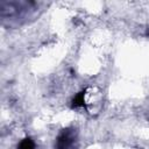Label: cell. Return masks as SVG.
I'll return each mask as SVG.
<instances>
[{
  "label": "cell",
  "mask_w": 149,
  "mask_h": 149,
  "mask_svg": "<svg viewBox=\"0 0 149 149\" xmlns=\"http://www.w3.org/2000/svg\"><path fill=\"white\" fill-rule=\"evenodd\" d=\"M85 105V91L79 92L72 100V107H81Z\"/></svg>",
  "instance_id": "cell-2"
},
{
  "label": "cell",
  "mask_w": 149,
  "mask_h": 149,
  "mask_svg": "<svg viewBox=\"0 0 149 149\" xmlns=\"http://www.w3.org/2000/svg\"><path fill=\"white\" fill-rule=\"evenodd\" d=\"M74 141H76V135L73 130L65 129L59 134L57 139L56 149H70L74 144Z\"/></svg>",
  "instance_id": "cell-1"
},
{
  "label": "cell",
  "mask_w": 149,
  "mask_h": 149,
  "mask_svg": "<svg viewBox=\"0 0 149 149\" xmlns=\"http://www.w3.org/2000/svg\"><path fill=\"white\" fill-rule=\"evenodd\" d=\"M17 149H35V144L30 139H24L20 142Z\"/></svg>",
  "instance_id": "cell-3"
}]
</instances>
